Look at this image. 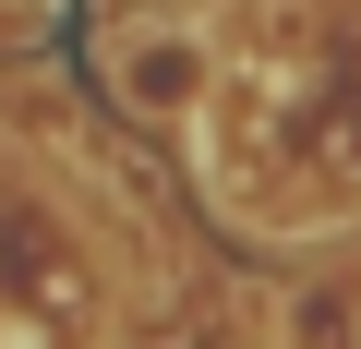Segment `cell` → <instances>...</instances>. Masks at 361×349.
<instances>
[{
  "label": "cell",
  "instance_id": "6da1fadb",
  "mask_svg": "<svg viewBox=\"0 0 361 349\" xmlns=\"http://www.w3.org/2000/svg\"><path fill=\"white\" fill-rule=\"evenodd\" d=\"M97 73H109V97L133 121H193L205 85H217V49H205V25H180V13H133V25L97 37Z\"/></svg>",
  "mask_w": 361,
  "mask_h": 349
}]
</instances>
